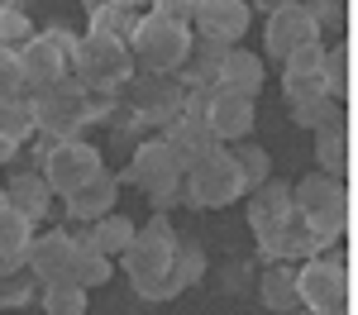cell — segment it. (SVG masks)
<instances>
[{
  "mask_svg": "<svg viewBox=\"0 0 358 315\" xmlns=\"http://www.w3.org/2000/svg\"><path fill=\"white\" fill-rule=\"evenodd\" d=\"M292 210L306 215V225L315 229L320 244H334L349 229V186H344V177H330V172L301 177L296 191H292Z\"/></svg>",
  "mask_w": 358,
  "mask_h": 315,
  "instance_id": "obj_1",
  "label": "cell"
},
{
  "mask_svg": "<svg viewBox=\"0 0 358 315\" xmlns=\"http://www.w3.org/2000/svg\"><path fill=\"white\" fill-rule=\"evenodd\" d=\"M229 153H234V168H239V177H244V191L273 177V158H268V148H258V143H234Z\"/></svg>",
  "mask_w": 358,
  "mask_h": 315,
  "instance_id": "obj_30",
  "label": "cell"
},
{
  "mask_svg": "<svg viewBox=\"0 0 358 315\" xmlns=\"http://www.w3.org/2000/svg\"><path fill=\"white\" fill-rule=\"evenodd\" d=\"M282 91H287V101H292V105L315 101V96H330V91H325V77H287Z\"/></svg>",
  "mask_w": 358,
  "mask_h": 315,
  "instance_id": "obj_37",
  "label": "cell"
},
{
  "mask_svg": "<svg viewBox=\"0 0 358 315\" xmlns=\"http://www.w3.org/2000/svg\"><path fill=\"white\" fill-rule=\"evenodd\" d=\"M29 244H34V220L5 205V210H0V258H10V263H24Z\"/></svg>",
  "mask_w": 358,
  "mask_h": 315,
  "instance_id": "obj_25",
  "label": "cell"
},
{
  "mask_svg": "<svg viewBox=\"0 0 358 315\" xmlns=\"http://www.w3.org/2000/svg\"><path fill=\"white\" fill-rule=\"evenodd\" d=\"M29 101H34V119L43 139H77V129L86 124V86L77 77L29 91Z\"/></svg>",
  "mask_w": 358,
  "mask_h": 315,
  "instance_id": "obj_7",
  "label": "cell"
},
{
  "mask_svg": "<svg viewBox=\"0 0 358 315\" xmlns=\"http://www.w3.org/2000/svg\"><path fill=\"white\" fill-rule=\"evenodd\" d=\"M38 134V119H34V101L24 96H5L0 101V139L15 143V148H24L29 139Z\"/></svg>",
  "mask_w": 358,
  "mask_h": 315,
  "instance_id": "obj_24",
  "label": "cell"
},
{
  "mask_svg": "<svg viewBox=\"0 0 358 315\" xmlns=\"http://www.w3.org/2000/svg\"><path fill=\"white\" fill-rule=\"evenodd\" d=\"M258 301L277 315L301 311V301H296V263H268L263 277H258Z\"/></svg>",
  "mask_w": 358,
  "mask_h": 315,
  "instance_id": "obj_20",
  "label": "cell"
},
{
  "mask_svg": "<svg viewBox=\"0 0 358 315\" xmlns=\"http://www.w3.org/2000/svg\"><path fill=\"white\" fill-rule=\"evenodd\" d=\"M244 196V177L234 168V153L215 143L210 153H201L192 168L182 172V200L196 205V210H215V205H229V200Z\"/></svg>",
  "mask_w": 358,
  "mask_h": 315,
  "instance_id": "obj_4",
  "label": "cell"
},
{
  "mask_svg": "<svg viewBox=\"0 0 358 315\" xmlns=\"http://www.w3.org/2000/svg\"><path fill=\"white\" fill-rule=\"evenodd\" d=\"M67 282L77 286H106L110 282V258L96 254V249H86V244H77V258H72V268H67Z\"/></svg>",
  "mask_w": 358,
  "mask_h": 315,
  "instance_id": "obj_28",
  "label": "cell"
},
{
  "mask_svg": "<svg viewBox=\"0 0 358 315\" xmlns=\"http://www.w3.org/2000/svg\"><path fill=\"white\" fill-rule=\"evenodd\" d=\"M263 43H268V57L287 62V53H296L301 43H320V24L310 20L306 5H277V10H268Z\"/></svg>",
  "mask_w": 358,
  "mask_h": 315,
  "instance_id": "obj_13",
  "label": "cell"
},
{
  "mask_svg": "<svg viewBox=\"0 0 358 315\" xmlns=\"http://www.w3.org/2000/svg\"><path fill=\"white\" fill-rule=\"evenodd\" d=\"M334 315H349V311H334Z\"/></svg>",
  "mask_w": 358,
  "mask_h": 315,
  "instance_id": "obj_43",
  "label": "cell"
},
{
  "mask_svg": "<svg viewBox=\"0 0 358 315\" xmlns=\"http://www.w3.org/2000/svg\"><path fill=\"white\" fill-rule=\"evenodd\" d=\"M320 77H325V91H330L334 101H344L349 96V48H325Z\"/></svg>",
  "mask_w": 358,
  "mask_h": 315,
  "instance_id": "obj_34",
  "label": "cell"
},
{
  "mask_svg": "<svg viewBox=\"0 0 358 315\" xmlns=\"http://www.w3.org/2000/svg\"><path fill=\"white\" fill-rule=\"evenodd\" d=\"M325 244L315 239V229L306 225V215H287L282 220V229H277V239H273V258L277 263H301V258H310V254H320Z\"/></svg>",
  "mask_w": 358,
  "mask_h": 315,
  "instance_id": "obj_21",
  "label": "cell"
},
{
  "mask_svg": "<svg viewBox=\"0 0 358 315\" xmlns=\"http://www.w3.org/2000/svg\"><path fill=\"white\" fill-rule=\"evenodd\" d=\"M15 153H20V148H15V143H5V139H0V168H5V163H10V158H15Z\"/></svg>",
  "mask_w": 358,
  "mask_h": 315,
  "instance_id": "obj_40",
  "label": "cell"
},
{
  "mask_svg": "<svg viewBox=\"0 0 358 315\" xmlns=\"http://www.w3.org/2000/svg\"><path fill=\"white\" fill-rule=\"evenodd\" d=\"M172 272H177L182 286H196L206 277V249L192 244V239H177V249H172Z\"/></svg>",
  "mask_w": 358,
  "mask_h": 315,
  "instance_id": "obj_31",
  "label": "cell"
},
{
  "mask_svg": "<svg viewBox=\"0 0 358 315\" xmlns=\"http://www.w3.org/2000/svg\"><path fill=\"white\" fill-rule=\"evenodd\" d=\"M110 5H124V10H138V5H148V0H110Z\"/></svg>",
  "mask_w": 358,
  "mask_h": 315,
  "instance_id": "obj_41",
  "label": "cell"
},
{
  "mask_svg": "<svg viewBox=\"0 0 358 315\" xmlns=\"http://www.w3.org/2000/svg\"><path fill=\"white\" fill-rule=\"evenodd\" d=\"M5 200H10V210H20V215H29L38 225L53 210V186L43 182V172H15L5 182Z\"/></svg>",
  "mask_w": 358,
  "mask_h": 315,
  "instance_id": "obj_17",
  "label": "cell"
},
{
  "mask_svg": "<svg viewBox=\"0 0 358 315\" xmlns=\"http://www.w3.org/2000/svg\"><path fill=\"white\" fill-rule=\"evenodd\" d=\"M248 191H253V196H248V229L258 234V254H263V268H268V263H277L273 258L277 229L292 215V186L277 182V177H268V182H258V186H248Z\"/></svg>",
  "mask_w": 358,
  "mask_h": 315,
  "instance_id": "obj_11",
  "label": "cell"
},
{
  "mask_svg": "<svg viewBox=\"0 0 358 315\" xmlns=\"http://www.w3.org/2000/svg\"><path fill=\"white\" fill-rule=\"evenodd\" d=\"M5 96H24V72H20V53L0 43V101Z\"/></svg>",
  "mask_w": 358,
  "mask_h": 315,
  "instance_id": "obj_36",
  "label": "cell"
},
{
  "mask_svg": "<svg viewBox=\"0 0 358 315\" xmlns=\"http://www.w3.org/2000/svg\"><path fill=\"white\" fill-rule=\"evenodd\" d=\"M115 200H120V177L115 172H96L86 186H77L72 196H62V205H67V215L77 220V225H91V220H101V215H110Z\"/></svg>",
  "mask_w": 358,
  "mask_h": 315,
  "instance_id": "obj_16",
  "label": "cell"
},
{
  "mask_svg": "<svg viewBox=\"0 0 358 315\" xmlns=\"http://www.w3.org/2000/svg\"><path fill=\"white\" fill-rule=\"evenodd\" d=\"M77 234V229H72ZM134 239V220H124V215H101V220H91V229L86 234H77V244H86V249H96V254L106 258H120V249Z\"/></svg>",
  "mask_w": 358,
  "mask_h": 315,
  "instance_id": "obj_23",
  "label": "cell"
},
{
  "mask_svg": "<svg viewBox=\"0 0 358 315\" xmlns=\"http://www.w3.org/2000/svg\"><path fill=\"white\" fill-rule=\"evenodd\" d=\"M201 119L210 124V134L220 143H244L253 134V119H258V101L253 96H239V91H224V86H210Z\"/></svg>",
  "mask_w": 358,
  "mask_h": 315,
  "instance_id": "obj_12",
  "label": "cell"
},
{
  "mask_svg": "<svg viewBox=\"0 0 358 315\" xmlns=\"http://www.w3.org/2000/svg\"><path fill=\"white\" fill-rule=\"evenodd\" d=\"M134 291L143 296V301H172V296H177V291H187V286L177 282V272H163L158 282H143V286H134Z\"/></svg>",
  "mask_w": 358,
  "mask_h": 315,
  "instance_id": "obj_38",
  "label": "cell"
},
{
  "mask_svg": "<svg viewBox=\"0 0 358 315\" xmlns=\"http://www.w3.org/2000/svg\"><path fill=\"white\" fill-rule=\"evenodd\" d=\"M43 182L53 186V196H72L77 186H86L96 172L106 168L101 163V148L86 139H43Z\"/></svg>",
  "mask_w": 358,
  "mask_h": 315,
  "instance_id": "obj_6",
  "label": "cell"
},
{
  "mask_svg": "<svg viewBox=\"0 0 358 315\" xmlns=\"http://www.w3.org/2000/svg\"><path fill=\"white\" fill-rule=\"evenodd\" d=\"M330 43H301L296 53H287V77H320Z\"/></svg>",
  "mask_w": 358,
  "mask_h": 315,
  "instance_id": "obj_35",
  "label": "cell"
},
{
  "mask_svg": "<svg viewBox=\"0 0 358 315\" xmlns=\"http://www.w3.org/2000/svg\"><path fill=\"white\" fill-rule=\"evenodd\" d=\"M72 34L67 29H43V34H29L24 43L15 48L20 53V72H24V91H43V86L72 77Z\"/></svg>",
  "mask_w": 358,
  "mask_h": 315,
  "instance_id": "obj_8",
  "label": "cell"
},
{
  "mask_svg": "<svg viewBox=\"0 0 358 315\" xmlns=\"http://www.w3.org/2000/svg\"><path fill=\"white\" fill-rule=\"evenodd\" d=\"M292 315H310V311H292Z\"/></svg>",
  "mask_w": 358,
  "mask_h": 315,
  "instance_id": "obj_42",
  "label": "cell"
},
{
  "mask_svg": "<svg viewBox=\"0 0 358 315\" xmlns=\"http://www.w3.org/2000/svg\"><path fill=\"white\" fill-rule=\"evenodd\" d=\"M38 291H43V282H38L34 272H24V268L5 272V277H0V311H29V306L38 301Z\"/></svg>",
  "mask_w": 358,
  "mask_h": 315,
  "instance_id": "obj_27",
  "label": "cell"
},
{
  "mask_svg": "<svg viewBox=\"0 0 358 315\" xmlns=\"http://www.w3.org/2000/svg\"><path fill=\"white\" fill-rule=\"evenodd\" d=\"M344 105L334 101V96H315V101H301V105H292V124H301V129H320V124H330L339 119Z\"/></svg>",
  "mask_w": 358,
  "mask_h": 315,
  "instance_id": "obj_32",
  "label": "cell"
},
{
  "mask_svg": "<svg viewBox=\"0 0 358 315\" xmlns=\"http://www.w3.org/2000/svg\"><path fill=\"white\" fill-rule=\"evenodd\" d=\"M315 163L330 177H344V168H349V119L344 115L315 129Z\"/></svg>",
  "mask_w": 358,
  "mask_h": 315,
  "instance_id": "obj_22",
  "label": "cell"
},
{
  "mask_svg": "<svg viewBox=\"0 0 358 315\" xmlns=\"http://www.w3.org/2000/svg\"><path fill=\"white\" fill-rule=\"evenodd\" d=\"M29 34H34V24H29L24 5L20 0H0V43L5 48H20Z\"/></svg>",
  "mask_w": 358,
  "mask_h": 315,
  "instance_id": "obj_33",
  "label": "cell"
},
{
  "mask_svg": "<svg viewBox=\"0 0 358 315\" xmlns=\"http://www.w3.org/2000/svg\"><path fill=\"white\" fill-rule=\"evenodd\" d=\"M77 258V234L72 229H53V234H34L24 254V268L38 282H67V268Z\"/></svg>",
  "mask_w": 358,
  "mask_h": 315,
  "instance_id": "obj_15",
  "label": "cell"
},
{
  "mask_svg": "<svg viewBox=\"0 0 358 315\" xmlns=\"http://www.w3.org/2000/svg\"><path fill=\"white\" fill-rule=\"evenodd\" d=\"M134 24H138V10H124V5H96L91 10V29L86 34H110V38H124L129 43V34H134Z\"/></svg>",
  "mask_w": 358,
  "mask_h": 315,
  "instance_id": "obj_29",
  "label": "cell"
},
{
  "mask_svg": "<svg viewBox=\"0 0 358 315\" xmlns=\"http://www.w3.org/2000/svg\"><path fill=\"white\" fill-rule=\"evenodd\" d=\"M163 139L172 143V153H177V163H182V168H192L201 153H210V148L220 143L215 134H210V124H206V119H192V115H177V119L167 124Z\"/></svg>",
  "mask_w": 358,
  "mask_h": 315,
  "instance_id": "obj_19",
  "label": "cell"
},
{
  "mask_svg": "<svg viewBox=\"0 0 358 315\" xmlns=\"http://www.w3.org/2000/svg\"><path fill=\"white\" fill-rule=\"evenodd\" d=\"M129 57L148 77L182 72V62L192 57V29L177 20H163V15H138L134 34H129Z\"/></svg>",
  "mask_w": 358,
  "mask_h": 315,
  "instance_id": "obj_2",
  "label": "cell"
},
{
  "mask_svg": "<svg viewBox=\"0 0 358 315\" xmlns=\"http://www.w3.org/2000/svg\"><path fill=\"white\" fill-rule=\"evenodd\" d=\"M72 77L86 91H124L129 77H134L129 43L124 38H110V34H82L72 43Z\"/></svg>",
  "mask_w": 358,
  "mask_h": 315,
  "instance_id": "obj_3",
  "label": "cell"
},
{
  "mask_svg": "<svg viewBox=\"0 0 358 315\" xmlns=\"http://www.w3.org/2000/svg\"><path fill=\"white\" fill-rule=\"evenodd\" d=\"M296 301L310 315H334L349 306V258L344 254H310L296 263Z\"/></svg>",
  "mask_w": 358,
  "mask_h": 315,
  "instance_id": "obj_5",
  "label": "cell"
},
{
  "mask_svg": "<svg viewBox=\"0 0 358 315\" xmlns=\"http://www.w3.org/2000/svg\"><path fill=\"white\" fill-rule=\"evenodd\" d=\"M215 86L239 91V96H253V101H258V91H263V57L248 53V48H229L224 62H220V72H215Z\"/></svg>",
  "mask_w": 358,
  "mask_h": 315,
  "instance_id": "obj_18",
  "label": "cell"
},
{
  "mask_svg": "<svg viewBox=\"0 0 358 315\" xmlns=\"http://www.w3.org/2000/svg\"><path fill=\"white\" fill-rule=\"evenodd\" d=\"M253 20V5L248 0H196L192 24L201 38H220V43H239L248 34Z\"/></svg>",
  "mask_w": 358,
  "mask_h": 315,
  "instance_id": "obj_14",
  "label": "cell"
},
{
  "mask_svg": "<svg viewBox=\"0 0 358 315\" xmlns=\"http://www.w3.org/2000/svg\"><path fill=\"white\" fill-rule=\"evenodd\" d=\"M196 0H148V15H163V20H177V24H192Z\"/></svg>",
  "mask_w": 358,
  "mask_h": 315,
  "instance_id": "obj_39",
  "label": "cell"
},
{
  "mask_svg": "<svg viewBox=\"0 0 358 315\" xmlns=\"http://www.w3.org/2000/svg\"><path fill=\"white\" fill-rule=\"evenodd\" d=\"M182 163H177V153H172V143L167 139H143L134 148V158H129V168L120 172V182H129L138 191H148V196H158V191H177L182 186Z\"/></svg>",
  "mask_w": 358,
  "mask_h": 315,
  "instance_id": "obj_10",
  "label": "cell"
},
{
  "mask_svg": "<svg viewBox=\"0 0 358 315\" xmlns=\"http://www.w3.org/2000/svg\"><path fill=\"white\" fill-rule=\"evenodd\" d=\"M172 249H177V234L163 215H153L143 229H134V239L120 249V268L129 272V282H158L163 272H172Z\"/></svg>",
  "mask_w": 358,
  "mask_h": 315,
  "instance_id": "obj_9",
  "label": "cell"
},
{
  "mask_svg": "<svg viewBox=\"0 0 358 315\" xmlns=\"http://www.w3.org/2000/svg\"><path fill=\"white\" fill-rule=\"evenodd\" d=\"M38 311L43 315H86V286H77V282H43V291H38Z\"/></svg>",
  "mask_w": 358,
  "mask_h": 315,
  "instance_id": "obj_26",
  "label": "cell"
}]
</instances>
